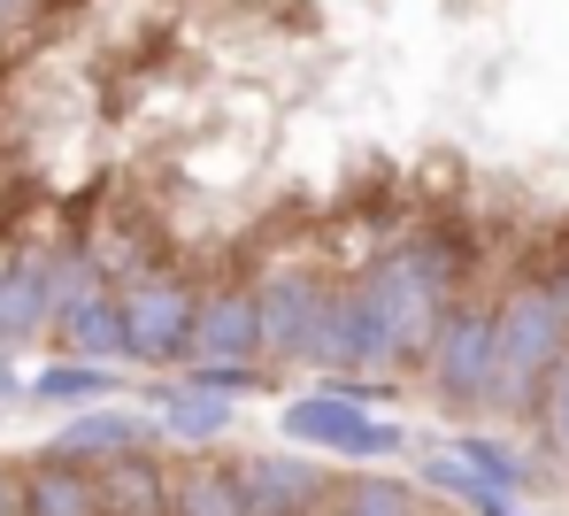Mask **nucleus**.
<instances>
[{"label":"nucleus","instance_id":"b1692460","mask_svg":"<svg viewBox=\"0 0 569 516\" xmlns=\"http://www.w3.org/2000/svg\"><path fill=\"white\" fill-rule=\"evenodd\" d=\"M555 286H562V301H569V270H562V278H555Z\"/></svg>","mask_w":569,"mask_h":516},{"label":"nucleus","instance_id":"dca6fc26","mask_svg":"<svg viewBox=\"0 0 569 516\" xmlns=\"http://www.w3.org/2000/svg\"><path fill=\"white\" fill-rule=\"evenodd\" d=\"M331 516H423V502H416V486H400V478L355 470V478H339Z\"/></svg>","mask_w":569,"mask_h":516},{"label":"nucleus","instance_id":"f8f14e48","mask_svg":"<svg viewBox=\"0 0 569 516\" xmlns=\"http://www.w3.org/2000/svg\"><path fill=\"white\" fill-rule=\"evenodd\" d=\"M100 509L108 516H170V470L154 455H123L100 470Z\"/></svg>","mask_w":569,"mask_h":516},{"label":"nucleus","instance_id":"0eeeda50","mask_svg":"<svg viewBox=\"0 0 569 516\" xmlns=\"http://www.w3.org/2000/svg\"><path fill=\"white\" fill-rule=\"evenodd\" d=\"M239 494L247 516H331L339 478L316 455H239Z\"/></svg>","mask_w":569,"mask_h":516},{"label":"nucleus","instance_id":"1a4fd4ad","mask_svg":"<svg viewBox=\"0 0 569 516\" xmlns=\"http://www.w3.org/2000/svg\"><path fill=\"white\" fill-rule=\"evenodd\" d=\"M162 439V424L139 409H86L62 424V439L47 447V455H62V463H86V470H108V463H123V455H147Z\"/></svg>","mask_w":569,"mask_h":516},{"label":"nucleus","instance_id":"a211bd4d","mask_svg":"<svg viewBox=\"0 0 569 516\" xmlns=\"http://www.w3.org/2000/svg\"><path fill=\"white\" fill-rule=\"evenodd\" d=\"M455 455L470 463V470L492 486V494H500V502H516V494L531 486V463H523L508 439H485V431H470V439H455Z\"/></svg>","mask_w":569,"mask_h":516},{"label":"nucleus","instance_id":"4be33fe9","mask_svg":"<svg viewBox=\"0 0 569 516\" xmlns=\"http://www.w3.org/2000/svg\"><path fill=\"white\" fill-rule=\"evenodd\" d=\"M0 516H23V494H16L8 478H0Z\"/></svg>","mask_w":569,"mask_h":516},{"label":"nucleus","instance_id":"9b49d317","mask_svg":"<svg viewBox=\"0 0 569 516\" xmlns=\"http://www.w3.org/2000/svg\"><path fill=\"white\" fill-rule=\"evenodd\" d=\"M54 324V270L47 262H8L0 270V355L39 339Z\"/></svg>","mask_w":569,"mask_h":516},{"label":"nucleus","instance_id":"39448f33","mask_svg":"<svg viewBox=\"0 0 569 516\" xmlns=\"http://www.w3.org/2000/svg\"><path fill=\"white\" fill-rule=\"evenodd\" d=\"M284 439H300V447H316V455H347V463H370V455H400L408 447V431L400 424H385V416L355 409L347 394H331V386H316V394H292L284 401Z\"/></svg>","mask_w":569,"mask_h":516},{"label":"nucleus","instance_id":"2eb2a0df","mask_svg":"<svg viewBox=\"0 0 569 516\" xmlns=\"http://www.w3.org/2000/svg\"><path fill=\"white\" fill-rule=\"evenodd\" d=\"M147 401H154V424H162L170 439H186V447H208V439H223V431H231V401H216V394L154 386Z\"/></svg>","mask_w":569,"mask_h":516},{"label":"nucleus","instance_id":"4468645a","mask_svg":"<svg viewBox=\"0 0 569 516\" xmlns=\"http://www.w3.org/2000/svg\"><path fill=\"white\" fill-rule=\"evenodd\" d=\"M170 516H247L239 463H186V470H170Z\"/></svg>","mask_w":569,"mask_h":516},{"label":"nucleus","instance_id":"ddd939ff","mask_svg":"<svg viewBox=\"0 0 569 516\" xmlns=\"http://www.w3.org/2000/svg\"><path fill=\"white\" fill-rule=\"evenodd\" d=\"M54 331L70 339V363H108L116 370V355H123V294L78 301L70 316H54Z\"/></svg>","mask_w":569,"mask_h":516},{"label":"nucleus","instance_id":"5701e85b","mask_svg":"<svg viewBox=\"0 0 569 516\" xmlns=\"http://www.w3.org/2000/svg\"><path fill=\"white\" fill-rule=\"evenodd\" d=\"M477 516H523V509H516V502H485Z\"/></svg>","mask_w":569,"mask_h":516},{"label":"nucleus","instance_id":"9d476101","mask_svg":"<svg viewBox=\"0 0 569 516\" xmlns=\"http://www.w3.org/2000/svg\"><path fill=\"white\" fill-rule=\"evenodd\" d=\"M16 494H23V516H108V509H100V470L62 463V455L31 463Z\"/></svg>","mask_w":569,"mask_h":516},{"label":"nucleus","instance_id":"6ab92c4d","mask_svg":"<svg viewBox=\"0 0 569 516\" xmlns=\"http://www.w3.org/2000/svg\"><path fill=\"white\" fill-rule=\"evenodd\" d=\"M186 386H192V394H216V401H231L239 386H262V363H192Z\"/></svg>","mask_w":569,"mask_h":516},{"label":"nucleus","instance_id":"aec40b11","mask_svg":"<svg viewBox=\"0 0 569 516\" xmlns=\"http://www.w3.org/2000/svg\"><path fill=\"white\" fill-rule=\"evenodd\" d=\"M531 416L547 424V439H555V447H562V455H569V363H562V370H555V386L539 394V409H531Z\"/></svg>","mask_w":569,"mask_h":516},{"label":"nucleus","instance_id":"f03ea898","mask_svg":"<svg viewBox=\"0 0 569 516\" xmlns=\"http://www.w3.org/2000/svg\"><path fill=\"white\" fill-rule=\"evenodd\" d=\"M569 363V301L555 278H516L492 301V401L485 409L523 416Z\"/></svg>","mask_w":569,"mask_h":516},{"label":"nucleus","instance_id":"6e6552de","mask_svg":"<svg viewBox=\"0 0 569 516\" xmlns=\"http://www.w3.org/2000/svg\"><path fill=\"white\" fill-rule=\"evenodd\" d=\"M192 363H262V294L254 278H223L200 294V355Z\"/></svg>","mask_w":569,"mask_h":516},{"label":"nucleus","instance_id":"7ed1b4c3","mask_svg":"<svg viewBox=\"0 0 569 516\" xmlns=\"http://www.w3.org/2000/svg\"><path fill=\"white\" fill-rule=\"evenodd\" d=\"M200 355V294L186 278H147L123 294V363H147V370H178Z\"/></svg>","mask_w":569,"mask_h":516},{"label":"nucleus","instance_id":"412c9836","mask_svg":"<svg viewBox=\"0 0 569 516\" xmlns=\"http://www.w3.org/2000/svg\"><path fill=\"white\" fill-rule=\"evenodd\" d=\"M23 16H31V0H0V31H16Z\"/></svg>","mask_w":569,"mask_h":516},{"label":"nucleus","instance_id":"f3484780","mask_svg":"<svg viewBox=\"0 0 569 516\" xmlns=\"http://www.w3.org/2000/svg\"><path fill=\"white\" fill-rule=\"evenodd\" d=\"M100 394H116V370H108V363H47V370H31V401L86 409Z\"/></svg>","mask_w":569,"mask_h":516},{"label":"nucleus","instance_id":"423d86ee","mask_svg":"<svg viewBox=\"0 0 569 516\" xmlns=\"http://www.w3.org/2000/svg\"><path fill=\"white\" fill-rule=\"evenodd\" d=\"M423 386L447 409H485L492 401V301H462L447 331L423 355Z\"/></svg>","mask_w":569,"mask_h":516},{"label":"nucleus","instance_id":"f257e3e1","mask_svg":"<svg viewBox=\"0 0 569 516\" xmlns=\"http://www.w3.org/2000/svg\"><path fill=\"white\" fill-rule=\"evenodd\" d=\"M355 278H362V294L378 301L385 331H392V347H400V370H423V355H431V339L447 331V316L470 301V294H462L470 255H462V239L439 231V224H416V231L385 239Z\"/></svg>","mask_w":569,"mask_h":516},{"label":"nucleus","instance_id":"20e7f679","mask_svg":"<svg viewBox=\"0 0 569 516\" xmlns=\"http://www.w3.org/2000/svg\"><path fill=\"white\" fill-rule=\"evenodd\" d=\"M254 294H262V355L270 363H316V339H323L339 278H323L308 262H278V270L254 278Z\"/></svg>","mask_w":569,"mask_h":516}]
</instances>
